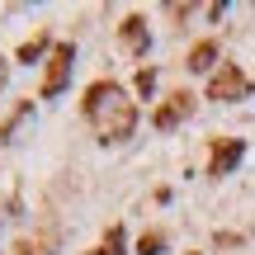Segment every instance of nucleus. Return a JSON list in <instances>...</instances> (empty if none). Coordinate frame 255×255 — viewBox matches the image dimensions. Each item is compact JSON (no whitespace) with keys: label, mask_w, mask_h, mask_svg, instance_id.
<instances>
[{"label":"nucleus","mask_w":255,"mask_h":255,"mask_svg":"<svg viewBox=\"0 0 255 255\" xmlns=\"http://www.w3.org/2000/svg\"><path fill=\"white\" fill-rule=\"evenodd\" d=\"M85 114L100 119V137L104 142H123V137L132 132V123H137L132 104L123 100V90L114 81H95L90 90H85Z\"/></svg>","instance_id":"1"},{"label":"nucleus","mask_w":255,"mask_h":255,"mask_svg":"<svg viewBox=\"0 0 255 255\" xmlns=\"http://www.w3.org/2000/svg\"><path fill=\"white\" fill-rule=\"evenodd\" d=\"M246 95H251V81L241 76V66H232V62L208 81V100H246Z\"/></svg>","instance_id":"2"},{"label":"nucleus","mask_w":255,"mask_h":255,"mask_svg":"<svg viewBox=\"0 0 255 255\" xmlns=\"http://www.w3.org/2000/svg\"><path fill=\"white\" fill-rule=\"evenodd\" d=\"M71 62H76V52H71V43H62V47H52V57H47V76H43V100H52V95H62V85H66V76H71Z\"/></svg>","instance_id":"3"},{"label":"nucleus","mask_w":255,"mask_h":255,"mask_svg":"<svg viewBox=\"0 0 255 255\" xmlns=\"http://www.w3.org/2000/svg\"><path fill=\"white\" fill-rule=\"evenodd\" d=\"M184 114H189V95L180 90V95H170V104H161V109H156V128H161V132H170Z\"/></svg>","instance_id":"4"},{"label":"nucleus","mask_w":255,"mask_h":255,"mask_svg":"<svg viewBox=\"0 0 255 255\" xmlns=\"http://www.w3.org/2000/svg\"><path fill=\"white\" fill-rule=\"evenodd\" d=\"M237 161H241V142H227V146H218V151H213V175H227Z\"/></svg>","instance_id":"5"},{"label":"nucleus","mask_w":255,"mask_h":255,"mask_svg":"<svg viewBox=\"0 0 255 255\" xmlns=\"http://www.w3.org/2000/svg\"><path fill=\"white\" fill-rule=\"evenodd\" d=\"M123 43L128 47H137V52H142V47H146V24H142V19H123Z\"/></svg>","instance_id":"6"},{"label":"nucleus","mask_w":255,"mask_h":255,"mask_svg":"<svg viewBox=\"0 0 255 255\" xmlns=\"http://www.w3.org/2000/svg\"><path fill=\"white\" fill-rule=\"evenodd\" d=\"M213 62H218V43H199L189 52V66H194V71H208Z\"/></svg>","instance_id":"7"},{"label":"nucleus","mask_w":255,"mask_h":255,"mask_svg":"<svg viewBox=\"0 0 255 255\" xmlns=\"http://www.w3.org/2000/svg\"><path fill=\"white\" fill-rule=\"evenodd\" d=\"M90 255H123V227H114L109 237H104V246L90 251Z\"/></svg>","instance_id":"8"},{"label":"nucleus","mask_w":255,"mask_h":255,"mask_svg":"<svg viewBox=\"0 0 255 255\" xmlns=\"http://www.w3.org/2000/svg\"><path fill=\"white\" fill-rule=\"evenodd\" d=\"M161 246H165V237H161V232H146V237L137 241V251H142V255H161Z\"/></svg>","instance_id":"9"},{"label":"nucleus","mask_w":255,"mask_h":255,"mask_svg":"<svg viewBox=\"0 0 255 255\" xmlns=\"http://www.w3.org/2000/svg\"><path fill=\"white\" fill-rule=\"evenodd\" d=\"M43 47H47V38H33V43H24V52H19V57L33 62V57H43Z\"/></svg>","instance_id":"10"},{"label":"nucleus","mask_w":255,"mask_h":255,"mask_svg":"<svg viewBox=\"0 0 255 255\" xmlns=\"http://www.w3.org/2000/svg\"><path fill=\"white\" fill-rule=\"evenodd\" d=\"M151 85H156V71H137V90L151 95Z\"/></svg>","instance_id":"11"},{"label":"nucleus","mask_w":255,"mask_h":255,"mask_svg":"<svg viewBox=\"0 0 255 255\" xmlns=\"http://www.w3.org/2000/svg\"><path fill=\"white\" fill-rule=\"evenodd\" d=\"M0 85H5V62H0Z\"/></svg>","instance_id":"12"}]
</instances>
